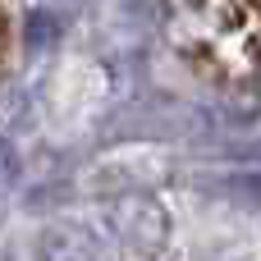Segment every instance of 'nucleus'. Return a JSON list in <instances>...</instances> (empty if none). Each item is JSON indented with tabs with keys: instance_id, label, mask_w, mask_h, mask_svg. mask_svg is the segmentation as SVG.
Instances as JSON below:
<instances>
[{
	"instance_id": "f257e3e1",
	"label": "nucleus",
	"mask_w": 261,
	"mask_h": 261,
	"mask_svg": "<svg viewBox=\"0 0 261 261\" xmlns=\"http://www.w3.org/2000/svg\"><path fill=\"white\" fill-rule=\"evenodd\" d=\"M110 225H115L119 243H124L128 252H138V257H156V252L165 248V239H170V220H165L161 202H151V197H142V193L119 197L115 211H110Z\"/></svg>"
},
{
	"instance_id": "f03ea898",
	"label": "nucleus",
	"mask_w": 261,
	"mask_h": 261,
	"mask_svg": "<svg viewBox=\"0 0 261 261\" xmlns=\"http://www.w3.org/2000/svg\"><path fill=\"white\" fill-rule=\"evenodd\" d=\"M41 261H101V243L78 225H55L41 234Z\"/></svg>"
}]
</instances>
